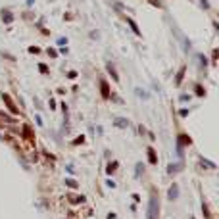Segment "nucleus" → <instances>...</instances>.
I'll return each mask as SVG.
<instances>
[{"label":"nucleus","mask_w":219,"mask_h":219,"mask_svg":"<svg viewBox=\"0 0 219 219\" xmlns=\"http://www.w3.org/2000/svg\"><path fill=\"white\" fill-rule=\"evenodd\" d=\"M2 100H4V104L8 106V110H10L12 114H19V112H17V108L13 106V102H12V98H10V94H4V92H2Z\"/></svg>","instance_id":"3"},{"label":"nucleus","mask_w":219,"mask_h":219,"mask_svg":"<svg viewBox=\"0 0 219 219\" xmlns=\"http://www.w3.org/2000/svg\"><path fill=\"white\" fill-rule=\"evenodd\" d=\"M29 52H31V54H39L40 48H37V46H29Z\"/></svg>","instance_id":"15"},{"label":"nucleus","mask_w":219,"mask_h":219,"mask_svg":"<svg viewBox=\"0 0 219 219\" xmlns=\"http://www.w3.org/2000/svg\"><path fill=\"white\" fill-rule=\"evenodd\" d=\"M100 94H102V98H110V85L104 79H100Z\"/></svg>","instance_id":"4"},{"label":"nucleus","mask_w":219,"mask_h":219,"mask_svg":"<svg viewBox=\"0 0 219 219\" xmlns=\"http://www.w3.org/2000/svg\"><path fill=\"white\" fill-rule=\"evenodd\" d=\"M116 167H117V163H110V165H108V173H112Z\"/></svg>","instance_id":"17"},{"label":"nucleus","mask_w":219,"mask_h":219,"mask_svg":"<svg viewBox=\"0 0 219 219\" xmlns=\"http://www.w3.org/2000/svg\"><path fill=\"white\" fill-rule=\"evenodd\" d=\"M108 71H110V75H112V77H114V81H119V77H117V73H116V69H114V65L112 64H108Z\"/></svg>","instance_id":"10"},{"label":"nucleus","mask_w":219,"mask_h":219,"mask_svg":"<svg viewBox=\"0 0 219 219\" xmlns=\"http://www.w3.org/2000/svg\"><path fill=\"white\" fill-rule=\"evenodd\" d=\"M65 183H67V185H69V187H73V188H77V183H75V181H71V179H67V181H65Z\"/></svg>","instance_id":"16"},{"label":"nucleus","mask_w":219,"mask_h":219,"mask_svg":"<svg viewBox=\"0 0 219 219\" xmlns=\"http://www.w3.org/2000/svg\"><path fill=\"white\" fill-rule=\"evenodd\" d=\"M150 4H152V6H156V8H161V2L160 0H148Z\"/></svg>","instance_id":"14"},{"label":"nucleus","mask_w":219,"mask_h":219,"mask_svg":"<svg viewBox=\"0 0 219 219\" xmlns=\"http://www.w3.org/2000/svg\"><path fill=\"white\" fill-rule=\"evenodd\" d=\"M116 125H117V127H127L129 121H125V119H116Z\"/></svg>","instance_id":"12"},{"label":"nucleus","mask_w":219,"mask_h":219,"mask_svg":"<svg viewBox=\"0 0 219 219\" xmlns=\"http://www.w3.org/2000/svg\"><path fill=\"white\" fill-rule=\"evenodd\" d=\"M177 190H179V187H177V185H173V187L169 188V198H171V200L177 198Z\"/></svg>","instance_id":"11"},{"label":"nucleus","mask_w":219,"mask_h":219,"mask_svg":"<svg viewBox=\"0 0 219 219\" xmlns=\"http://www.w3.org/2000/svg\"><path fill=\"white\" fill-rule=\"evenodd\" d=\"M202 212H204V215H206L208 219H212V213H210V210H208V206H206V204L202 206Z\"/></svg>","instance_id":"13"},{"label":"nucleus","mask_w":219,"mask_h":219,"mask_svg":"<svg viewBox=\"0 0 219 219\" xmlns=\"http://www.w3.org/2000/svg\"><path fill=\"white\" fill-rule=\"evenodd\" d=\"M2 19L6 21V23H12V19H13V15H12V12L8 10V8H4L2 10Z\"/></svg>","instance_id":"7"},{"label":"nucleus","mask_w":219,"mask_h":219,"mask_svg":"<svg viewBox=\"0 0 219 219\" xmlns=\"http://www.w3.org/2000/svg\"><path fill=\"white\" fill-rule=\"evenodd\" d=\"M148 219H160V196L156 194V190H152V194H150Z\"/></svg>","instance_id":"1"},{"label":"nucleus","mask_w":219,"mask_h":219,"mask_svg":"<svg viewBox=\"0 0 219 219\" xmlns=\"http://www.w3.org/2000/svg\"><path fill=\"white\" fill-rule=\"evenodd\" d=\"M127 23H129V27L133 29V31H135V35H140V29L136 27V23H135L133 19H131V17H127Z\"/></svg>","instance_id":"9"},{"label":"nucleus","mask_w":219,"mask_h":219,"mask_svg":"<svg viewBox=\"0 0 219 219\" xmlns=\"http://www.w3.org/2000/svg\"><path fill=\"white\" fill-rule=\"evenodd\" d=\"M146 154H148V161L152 163V165H156V163H158V156H156V152H154V148H152V146H148Z\"/></svg>","instance_id":"5"},{"label":"nucleus","mask_w":219,"mask_h":219,"mask_svg":"<svg viewBox=\"0 0 219 219\" xmlns=\"http://www.w3.org/2000/svg\"><path fill=\"white\" fill-rule=\"evenodd\" d=\"M185 69H187V67L183 65V67L179 69V73H177V77H175V85H177V87H179V85L183 83V77H185Z\"/></svg>","instance_id":"8"},{"label":"nucleus","mask_w":219,"mask_h":219,"mask_svg":"<svg viewBox=\"0 0 219 219\" xmlns=\"http://www.w3.org/2000/svg\"><path fill=\"white\" fill-rule=\"evenodd\" d=\"M190 144H192L190 136H188V135H185V133H181V135H179V138H177V146H179V148H183V146H190Z\"/></svg>","instance_id":"2"},{"label":"nucleus","mask_w":219,"mask_h":219,"mask_svg":"<svg viewBox=\"0 0 219 219\" xmlns=\"http://www.w3.org/2000/svg\"><path fill=\"white\" fill-rule=\"evenodd\" d=\"M48 56H52V58H56L58 54H56V50H52V48H48Z\"/></svg>","instance_id":"20"},{"label":"nucleus","mask_w":219,"mask_h":219,"mask_svg":"<svg viewBox=\"0 0 219 219\" xmlns=\"http://www.w3.org/2000/svg\"><path fill=\"white\" fill-rule=\"evenodd\" d=\"M39 69H40V71H42V73H48V67H46V65H44V64H40V65H39Z\"/></svg>","instance_id":"19"},{"label":"nucleus","mask_w":219,"mask_h":219,"mask_svg":"<svg viewBox=\"0 0 219 219\" xmlns=\"http://www.w3.org/2000/svg\"><path fill=\"white\" fill-rule=\"evenodd\" d=\"M23 136L29 138L31 142H35V135H33V129L29 127V125H23Z\"/></svg>","instance_id":"6"},{"label":"nucleus","mask_w":219,"mask_h":219,"mask_svg":"<svg viewBox=\"0 0 219 219\" xmlns=\"http://www.w3.org/2000/svg\"><path fill=\"white\" fill-rule=\"evenodd\" d=\"M85 140V136H77V138H75V140H73V144H81V142Z\"/></svg>","instance_id":"18"}]
</instances>
